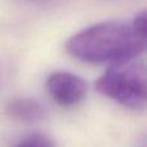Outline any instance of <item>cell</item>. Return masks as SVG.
Here are the masks:
<instances>
[{"mask_svg":"<svg viewBox=\"0 0 147 147\" xmlns=\"http://www.w3.org/2000/svg\"><path fill=\"white\" fill-rule=\"evenodd\" d=\"M146 35L133 22L109 21L75 34L66 43V49L83 62L115 63L142 54L146 49Z\"/></svg>","mask_w":147,"mask_h":147,"instance_id":"cell-1","label":"cell"},{"mask_svg":"<svg viewBox=\"0 0 147 147\" xmlns=\"http://www.w3.org/2000/svg\"><path fill=\"white\" fill-rule=\"evenodd\" d=\"M96 89L121 106L141 110L147 101V74L142 62H115L98 80Z\"/></svg>","mask_w":147,"mask_h":147,"instance_id":"cell-2","label":"cell"},{"mask_svg":"<svg viewBox=\"0 0 147 147\" xmlns=\"http://www.w3.org/2000/svg\"><path fill=\"white\" fill-rule=\"evenodd\" d=\"M47 89L58 105L72 107L85 98L88 85L80 76L66 71H57L49 75Z\"/></svg>","mask_w":147,"mask_h":147,"instance_id":"cell-3","label":"cell"},{"mask_svg":"<svg viewBox=\"0 0 147 147\" xmlns=\"http://www.w3.org/2000/svg\"><path fill=\"white\" fill-rule=\"evenodd\" d=\"M8 114L21 121L32 123L44 116V110L39 102L30 98H20L12 101L7 107Z\"/></svg>","mask_w":147,"mask_h":147,"instance_id":"cell-4","label":"cell"},{"mask_svg":"<svg viewBox=\"0 0 147 147\" xmlns=\"http://www.w3.org/2000/svg\"><path fill=\"white\" fill-rule=\"evenodd\" d=\"M16 147H56V145L48 136L35 133L25 137Z\"/></svg>","mask_w":147,"mask_h":147,"instance_id":"cell-5","label":"cell"}]
</instances>
